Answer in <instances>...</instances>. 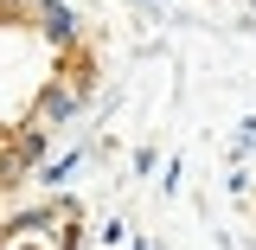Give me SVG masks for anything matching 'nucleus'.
Wrapping results in <instances>:
<instances>
[{
  "mask_svg": "<svg viewBox=\"0 0 256 250\" xmlns=\"http://www.w3.org/2000/svg\"><path fill=\"white\" fill-rule=\"evenodd\" d=\"M32 7H38V32H45L52 45H70V39H77V13H70L64 0H32Z\"/></svg>",
  "mask_w": 256,
  "mask_h": 250,
  "instance_id": "nucleus-1",
  "label": "nucleus"
},
{
  "mask_svg": "<svg viewBox=\"0 0 256 250\" xmlns=\"http://www.w3.org/2000/svg\"><path fill=\"white\" fill-rule=\"evenodd\" d=\"M77 167H84V154L70 148V154H58V160H45V167H38V180H45V186H64V180H70Z\"/></svg>",
  "mask_w": 256,
  "mask_h": 250,
  "instance_id": "nucleus-3",
  "label": "nucleus"
},
{
  "mask_svg": "<svg viewBox=\"0 0 256 250\" xmlns=\"http://www.w3.org/2000/svg\"><path fill=\"white\" fill-rule=\"evenodd\" d=\"M77 109H84V96L70 90V84H52V90L38 96V128H58V122H70Z\"/></svg>",
  "mask_w": 256,
  "mask_h": 250,
  "instance_id": "nucleus-2",
  "label": "nucleus"
}]
</instances>
